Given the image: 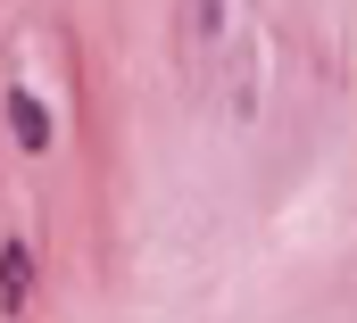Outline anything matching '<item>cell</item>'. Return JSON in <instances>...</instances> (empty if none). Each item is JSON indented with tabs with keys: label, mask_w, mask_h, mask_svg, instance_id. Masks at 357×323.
<instances>
[{
	"label": "cell",
	"mask_w": 357,
	"mask_h": 323,
	"mask_svg": "<svg viewBox=\"0 0 357 323\" xmlns=\"http://www.w3.org/2000/svg\"><path fill=\"white\" fill-rule=\"evenodd\" d=\"M8 141H17V150H25V158H42V150H50V141H59V116H50V108H42V100H33V91H25V83H17V91H8Z\"/></svg>",
	"instance_id": "cell-1"
},
{
	"label": "cell",
	"mask_w": 357,
	"mask_h": 323,
	"mask_svg": "<svg viewBox=\"0 0 357 323\" xmlns=\"http://www.w3.org/2000/svg\"><path fill=\"white\" fill-rule=\"evenodd\" d=\"M25 299H33V249L8 233V241H0V307L25 315Z\"/></svg>",
	"instance_id": "cell-2"
}]
</instances>
